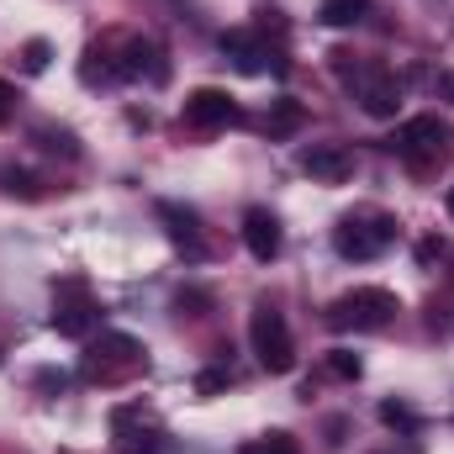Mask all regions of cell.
I'll list each match as a JSON object with an SVG mask.
<instances>
[{
  "mask_svg": "<svg viewBox=\"0 0 454 454\" xmlns=\"http://www.w3.org/2000/svg\"><path fill=\"white\" fill-rule=\"evenodd\" d=\"M418 259H423V264L444 259V243H439V238H423V243H418Z\"/></svg>",
  "mask_w": 454,
  "mask_h": 454,
  "instance_id": "cell-23",
  "label": "cell"
},
{
  "mask_svg": "<svg viewBox=\"0 0 454 454\" xmlns=\"http://www.w3.org/2000/svg\"><path fill=\"white\" fill-rule=\"evenodd\" d=\"M248 343H254V354H259V364L270 370V375H291L296 370V343H291V328H286V317L275 312V307H254V317H248Z\"/></svg>",
  "mask_w": 454,
  "mask_h": 454,
  "instance_id": "cell-4",
  "label": "cell"
},
{
  "mask_svg": "<svg viewBox=\"0 0 454 454\" xmlns=\"http://www.w3.org/2000/svg\"><path fill=\"white\" fill-rule=\"evenodd\" d=\"M238 454H296V439H291V434H270V439H259V444H243Z\"/></svg>",
  "mask_w": 454,
  "mask_h": 454,
  "instance_id": "cell-19",
  "label": "cell"
},
{
  "mask_svg": "<svg viewBox=\"0 0 454 454\" xmlns=\"http://www.w3.org/2000/svg\"><path fill=\"white\" fill-rule=\"evenodd\" d=\"M444 201H450V217H454V185H450V196H444Z\"/></svg>",
  "mask_w": 454,
  "mask_h": 454,
  "instance_id": "cell-25",
  "label": "cell"
},
{
  "mask_svg": "<svg viewBox=\"0 0 454 454\" xmlns=\"http://www.w3.org/2000/svg\"><path fill=\"white\" fill-rule=\"evenodd\" d=\"M0 180H5V196H21V201H37L43 196L37 191V175H27V169H5Z\"/></svg>",
  "mask_w": 454,
  "mask_h": 454,
  "instance_id": "cell-16",
  "label": "cell"
},
{
  "mask_svg": "<svg viewBox=\"0 0 454 454\" xmlns=\"http://www.w3.org/2000/svg\"><path fill=\"white\" fill-rule=\"evenodd\" d=\"M301 169H307L317 185H343V180L354 175V153H348L343 143H312V148H301Z\"/></svg>",
  "mask_w": 454,
  "mask_h": 454,
  "instance_id": "cell-8",
  "label": "cell"
},
{
  "mask_svg": "<svg viewBox=\"0 0 454 454\" xmlns=\"http://www.w3.org/2000/svg\"><path fill=\"white\" fill-rule=\"evenodd\" d=\"M380 423H386V428H402V434H412V428H418V412H412L407 402H380Z\"/></svg>",
  "mask_w": 454,
  "mask_h": 454,
  "instance_id": "cell-17",
  "label": "cell"
},
{
  "mask_svg": "<svg viewBox=\"0 0 454 454\" xmlns=\"http://www.w3.org/2000/svg\"><path fill=\"white\" fill-rule=\"evenodd\" d=\"M180 116H185V127H196V132H217V127L243 121L238 101H232L227 90H217V85H201V90H191V96H185V106H180Z\"/></svg>",
  "mask_w": 454,
  "mask_h": 454,
  "instance_id": "cell-7",
  "label": "cell"
},
{
  "mask_svg": "<svg viewBox=\"0 0 454 454\" xmlns=\"http://www.w3.org/2000/svg\"><path fill=\"white\" fill-rule=\"evenodd\" d=\"M434 85H439V90H444V96H450V101H454V69H444V74H439Z\"/></svg>",
  "mask_w": 454,
  "mask_h": 454,
  "instance_id": "cell-24",
  "label": "cell"
},
{
  "mask_svg": "<svg viewBox=\"0 0 454 454\" xmlns=\"http://www.w3.org/2000/svg\"><path fill=\"white\" fill-rule=\"evenodd\" d=\"M450 143H454V127L444 121V116H434V112L402 121L396 137H391L396 159H402L407 169H418V175H428L434 164H444V159H450Z\"/></svg>",
  "mask_w": 454,
  "mask_h": 454,
  "instance_id": "cell-2",
  "label": "cell"
},
{
  "mask_svg": "<svg viewBox=\"0 0 454 454\" xmlns=\"http://www.w3.org/2000/svg\"><path fill=\"white\" fill-rule=\"evenodd\" d=\"M328 375H333V380H359V375H364V364H359V354L333 348V354H328Z\"/></svg>",
  "mask_w": 454,
  "mask_h": 454,
  "instance_id": "cell-18",
  "label": "cell"
},
{
  "mask_svg": "<svg viewBox=\"0 0 454 454\" xmlns=\"http://www.w3.org/2000/svg\"><path fill=\"white\" fill-rule=\"evenodd\" d=\"M391 243H396V217L375 212V207H359V212L339 217V227H333V248H339L343 259H354V264L380 259Z\"/></svg>",
  "mask_w": 454,
  "mask_h": 454,
  "instance_id": "cell-3",
  "label": "cell"
},
{
  "mask_svg": "<svg viewBox=\"0 0 454 454\" xmlns=\"http://www.w3.org/2000/svg\"><path fill=\"white\" fill-rule=\"evenodd\" d=\"M364 11H370V0H323L317 5V21L323 27H359Z\"/></svg>",
  "mask_w": 454,
  "mask_h": 454,
  "instance_id": "cell-14",
  "label": "cell"
},
{
  "mask_svg": "<svg viewBox=\"0 0 454 454\" xmlns=\"http://www.w3.org/2000/svg\"><path fill=\"white\" fill-rule=\"evenodd\" d=\"M227 386H232L227 370H201V375H196V396H217V391H227Z\"/></svg>",
  "mask_w": 454,
  "mask_h": 454,
  "instance_id": "cell-21",
  "label": "cell"
},
{
  "mask_svg": "<svg viewBox=\"0 0 454 454\" xmlns=\"http://www.w3.org/2000/svg\"><path fill=\"white\" fill-rule=\"evenodd\" d=\"M243 243H248V254H254L259 264H270V259L280 254V223H275V212L248 207V212H243Z\"/></svg>",
  "mask_w": 454,
  "mask_h": 454,
  "instance_id": "cell-10",
  "label": "cell"
},
{
  "mask_svg": "<svg viewBox=\"0 0 454 454\" xmlns=\"http://www.w3.org/2000/svg\"><path fill=\"white\" fill-rule=\"evenodd\" d=\"M143 364V343L127 339V333H101V343H90L85 354V375L90 380H121Z\"/></svg>",
  "mask_w": 454,
  "mask_h": 454,
  "instance_id": "cell-6",
  "label": "cell"
},
{
  "mask_svg": "<svg viewBox=\"0 0 454 454\" xmlns=\"http://www.w3.org/2000/svg\"><path fill=\"white\" fill-rule=\"evenodd\" d=\"M301 121H307V106H301V101H291V96L270 101V116H264L270 137H291V132H301Z\"/></svg>",
  "mask_w": 454,
  "mask_h": 454,
  "instance_id": "cell-13",
  "label": "cell"
},
{
  "mask_svg": "<svg viewBox=\"0 0 454 454\" xmlns=\"http://www.w3.org/2000/svg\"><path fill=\"white\" fill-rule=\"evenodd\" d=\"M159 217L169 223V243L191 259V264H201V259H212V243L201 238V227H196V212H180V207H169V201H159Z\"/></svg>",
  "mask_w": 454,
  "mask_h": 454,
  "instance_id": "cell-9",
  "label": "cell"
},
{
  "mask_svg": "<svg viewBox=\"0 0 454 454\" xmlns=\"http://www.w3.org/2000/svg\"><path fill=\"white\" fill-rule=\"evenodd\" d=\"M11 116H16V85L0 80V121H11Z\"/></svg>",
  "mask_w": 454,
  "mask_h": 454,
  "instance_id": "cell-22",
  "label": "cell"
},
{
  "mask_svg": "<svg viewBox=\"0 0 454 454\" xmlns=\"http://www.w3.org/2000/svg\"><path fill=\"white\" fill-rule=\"evenodd\" d=\"M223 53L232 59V69H243V74H259L264 69V48H259L254 32H223Z\"/></svg>",
  "mask_w": 454,
  "mask_h": 454,
  "instance_id": "cell-12",
  "label": "cell"
},
{
  "mask_svg": "<svg viewBox=\"0 0 454 454\" xmlns=\"http://www.w3.org/2000/svg\"><path fill=\"white\" fill-rule=\"evenodd\" d=\"M48 153H64V159H80V143H74V132H64V127H37L32 132Z\"/></svg>",
  "mask_w": 454,
  "mask_h": 454,
  "instance_id": "cell-15",
  "label": "cell"
},
{
  "mask_svg": "<svg viewBox=\"0 0 454 454\" xmlns=\"http://www.w3.org/2000/svg\"><path fill=\"white\" fill-rule=\"evenodd\" d=\"M53 333H64V339H85L90 328H96V301H90V291H85V280H53Z\"/></svg>",
  "mask_w": 454,
  "mask_h": 454,
  "instance_id": "cell-5",
  "label": "cell"
},
{
  "mask_svg": "<svg viewBox=\"0 0 454 454\" xmlns=\"http://www.w3.org/2000/svg\"><path fill=\"white\" fill-rule=\"evenodd\" d=\"M48 59H53V48H48L43 37H32V43H27V53H21V64H27V74H43V69H48Z\"/></svg>",
  "mask_w": 454,
  "mask_h": 454,
  "instance_id": "cell-20",
  "label": "cell"
},
{
  "mask_svg": "<svg viewBox=\"0 0 454 454\" xmlns=\"http://www.w3.org/2000/svg\"><path fill=\"white\" fill-rule=\"evenodd\" d=\"M396 312H402V301L386 286H354L328 307V328H339V333H380V328L396 323Z\"/></svg>",
  "mask_w": 454,
  "mask_h": 454,
  "instance_id": "cell-1",
  "label": "cell"
},
{
  "mask_svg": "<svg viewBox=\"0 0 454 454\" xmlns=\"http://www.w3.org/2000/svg\"><path fill=\"white\" fill-rule=\"evenodd\" d=\"M359 106H364V116H375V121H391V116L402 112V85L396 80H364L359 85Z\"/></svg>",
  "mask_w": 454,
  "mask_h": 454,
  "instance_id": "cell-11",
  "label": "cell"
}]
</instances>
